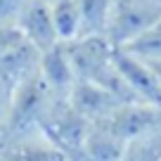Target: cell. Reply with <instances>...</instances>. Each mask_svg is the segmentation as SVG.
I'll return each instance as SVG.
<instances>
[{"mask_svg":"<svg viewBox=\"0 0 161 161\" xmlns=\"http://www.w3.org/2000/svg\"><path fill=\"white\" fill-rule=\"evenodd\" d=\"M38 74L43 78V83H45L47 92L52 95V100H69L74 86L78 83L64 43H59V45L50 47V50H45L40 55Z\"/></svg>","mask_w":161,"mask_h":161,"instance_id":"277c9868","label":"cell"},{"mask_svg":"<svg viewBox=\"0 0 161 161\" xmlns=\"http://www.w3.org/2000/svg\"><path fill=\"white\" fill-rule=\"evenodd\" d=\"M156 3H159V5H161V0H156Z\"/></svg>","mask_w":161,"mask_h":161,"instance_id":"d6986e66","label":"cell"},{"mask_svg":"<svg viewBox=\"0 0 161 161\" xmlns=\"http://www.w3.org/2000/svg\"><path fill=\"white\" fill-rule=\"evenodd\" d=\"M114 64L137 102L161 109V86L145 62H137L135 57L126 55L123 50H114Z\"/></svg>","mask_w":161,"mask_h":161,"instance_id":"3957f363","label":"cell"},{"mask_svg":"<svg viewBox=\"0 0 161 161\" xmlns=\"http://www.w3.org/2000/svg\"><path fill=\"white\" fill-rule=\"evenodd\" d=\"M121 161H161V126L128 140Z\"/></svg>","mask_w":161,"mask_h":161,"instance_id":"7c38bea8","label":"cell"},{"mask_svg":"<svg viewBox=\"0 0 161 161\" xmlns=\"http://www.w3.org/2000/svg\"><path fill=\"white\" fill-rule=\"evenodd\" d=\"M152 69V74L156 76V80H159V86H161V59L159 62H152V64H147Z\"/></svg>","mask_w":161,"mask_h":161,"instance_id":"2e32d148","label":"cell"},{"mask_svg":"<svg viewBox=\"0 0 161 161\" xmlns=\"http://www.w3.org/2000/svg\"><path fill=\"white\" fill-rule=\"evenodd\" d=\"M64 47L78 80L95 83V86L114 92L121 102H137L114 64L116 47L104 36H80L71 43H64Z\"/></svg>","mask_w":161,"mask_h":161,"instance_id":"6da1fadb","label":"cell"},{"mask_svg":"<svg viewBox=\"0 0 161 161\" xmlns=\"http://www.w3.org/2000/svg\"><path fill=\"white\" fill-rule=\"evenodd\" d=\"M3 145H5V126L0 123V149H3Z\"/></svg>","mask_w":161,"mask_h":161,"instance_id":"e0dca14e","label":"cell"},{"mask_svg":"<svg viewBox=\"0 0 161 161\" xmlns=\"http://www.w3.org/2000/svg\"><path fill=\"white\" fill-rule=\"evenodd\" d=\"M17 29L24 36L26 43L33 45L40 55L45 50H50V47L59 45V36H57V31H55L50 5L43 3V0H29V5H26Z\"/></svg>","mask_w":161,"mask_h":161,"instance_id":"5b68a950","label":"cell"},{"mask_svg":"<svg viewBox=\"0 0 161 161\" xmlns=\"http://www.w3.org/2000/svg\"><path fill=\"white\" fill-rule=\"evenodd\" d=\"M21 40H24V36L19 33V29H0V57L7 55Z\"/></svg>","mask_w":161,"mask_h":161,"instance_id":"5bb4252c","label":"cell"},{"mask_svg":"<svg viewBox=\"0 0 161 161\" xmlns=\"http://www.w3.org/2000/svg\"><path fill=\"white\" fill-rule=\"evenodd\" d=\"M38 64H40V52L33 45H29L26 40H21L7 55L0 57V80L14 92L19 83H24L29 76L38 71Z\"/></svg>","mask_w":161,"mask_h":161,"instance_id":"52a82bcc","label":"cell"},{"mask_svg":"<svg viewBox=\"0 0 161 161\" xmlns=\"http://www.w3.org/2000/svg\"><path fill=\"white\" fill-rule=\"evenodd\" d=\"M126 142L107 123H92L83 145V161H121Z\"/></svg>","mask_w":161,"mask_h":161,"instance_id":"ba28073f","label":"cell"},{"mask_svg":"<svg viewBox=\"0 0 161 161\" xmlns=\"http://www.w3.org/2000/svg\"><path fill=\"white\" fill-rule=\"evenodd\" d=\"M69 104L78 111L80 116L90 123H100V121L109 119L121 104H126V102H121L114 92L104 90V88L95 86V83H86V80H78L74 86L69 95Z\"/></svg>","mask_w":161,"mask_h":161,"instance_id":"8992f818","label":"cell"},{"mask_svg":"<svg viewBox=\"0 0 161 161\" xmlns=\"http://www.w3.org/2000/svg\"><path fill=\"white\" fill-rule=\"evenodd\" d=\"M80 12V36H104L111 0H76Z\"/></svg>","mask_w":161,"mask_h":161,"instance_id":"8fae6325","label":"cell"},{"mask_svg":"<svg viewBox=\"0 0 161 161\" xmlns=\"http://www.w3.org/2000/svg\"><path fill=\"white\" fill-rule=\"evenodd\" d=\"M10 104H12V90L0 80V123L5 126V119L10 114Z\"/></svg>","mask_w":161,"mask_h":161,"instance_id":"9a60e30c","label":"cell"},{"mask_svg":"<svg viewBox=\"0 0 161 161\" xmlns=\"http://www.w3.org/2000/svg\"><path fill=\"white\" fill-rule=\"evenodd\" d=\"M50 14L55 21V31L59 43H71L80 38V12L76 0H57L50 5Z\"/></svg>","mask_w":161,"mask_h":161,"instance_id":"9c48e42d","label":"cell"},{"mask_svg":"<svg viewBox=\"0 0 161 161\" xmlns=\"http://www.w3.org/2000/svg\"><path fill=\"white\" fill-rule=\"evenodd\" d=\"M156 21H161V5L156 0H111L104 38L119 50Z\"/></svg>","mask_w":161,"mask_h":161,"instance_id":"7a4b0ae2","label":"cell"},{"mask_svg":"<svg viewBox=\"0 0 161 161\" xmlns=\"http://www.w3.org/2000/svg\"><path fill=\"white\" fill-rule=\"evenodd\" d=\"M119 50H123L126 55L135 57L137 62H145V64L159 62L161 59V21H156L154 26L142 31L140 36H135L130 43H126Z\"/></svg>","mask_w":161,"mask_h":161,"instance_id":"30bf717a","label":"cell"},{"mask_svg":"<svg viewBox=\"0 0 161 161\" xmlns=\"http://www.w3.org/2000/svg\"><path fill=\"white\" fill-rule=\"evenodd\" d=\"M43 3H47V5H52V3H57V0H43Z\"/></svg>","mask_w":161,"mask_h":161,"instance_id":"ac0fdd59","label":"cell"},{"mask_svg":"<svg viewBox=\"0 0 161 161\" xmlns=\"http://www.w3.org/2000/svg\"><path fill=\"white\" fill-rule=\"evenodd\" d=\"M29 0H0V29H17Z\"/></svg>","mask_w":161,"mask_h":161,"instance_id":"4fadbf2b","label":"cell"}]
</instances>
